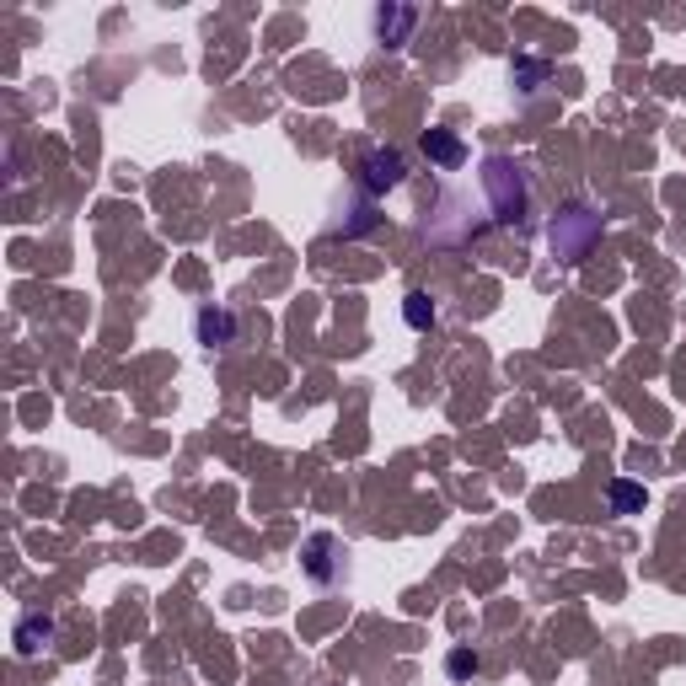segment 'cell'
<instances>
[{
	"label": "cell",
	"mask_w": 686,
	"mask_h": 686,
	"mask_svg": "<svg viewBox=\"0 0 686 686\" xmlns=\"http://www.w3.org/2000/svg\"><path fill=\"white\" fill-rule=\"evenodd\" d=\"M413 21H419V11H376V32H381V43H402V38L413 32Z\"/></svg>",
	"instance_id": "obj_4"
},
{
	"label": "cell",
	"mask_w": 686,
	"mask_h": 686,
	"mask_svg": "<svg viewBox=\"0 0 686 686\" xmlns=\"http://www.w3.org/2000/svg\"><path fill=\"white\" fill-rule=\"evenodd\" d=\"M231 333H236V322H231V311H199V338H204V343H215V338L225 343Z\"/></svg>",
	"instance_id": "obj_6"
},
{
	"label": "cell",
	"mask_w": 686,
	"mask_h": 686,
	"mask_svg": "<svg viewBox=\"0 0 686 686\" xmlns=\"http://www.w3.org/2000/svg\"><path fill=\"white\" fill-rule=\"evenodd\" d=\"M402 172H408V161H402L397 150H370V156H365V182H370L376 193H381V188H397Z\"/></svg>",
	"instance_id": "obj_3"
},
{
	"label": "cell",
	"mask_w": 686,
	"mask_h": 686,
	"mask_svg": "<svg viewBox=\"0 0 686 686\" xmlns=\"http://www.w3.org/2000/svg\"><path fill=\"white\" fill-rule=\"evenodd\" d=\"M483 193H488V209L499 215V220H510V225H521V215H526V172L515 166V161H504V156H488L483 161Z\"/></svg>",
	"instance_id": "obj_1"
},
{
	"label": "cell",
	"mask_w": 686,
	"mask_h": 686,
	"mask_svg": "<svg viewBox=\"0 0 686 686\" xmlns=\"http://www.w3.org/2000/svg\"><path fill=\"white\" fill-rule=\"evenodd\" d=\"M612 499H617V510H622V515H628V510H639V504H644V494H639V488H633V483H617V488H612Z\"/></svg>",
	"instance_id": "obj_9"
},
{
	"label": "cell",
	"mask_w": 686,
	"mask_h": 686,
	"mask_svg": "<svg viewBox=\"0 0 686 686\" xmlns=\"http://www.w3.org/2000/svg\"><path fill=\"white\" fill-rule=\"evenodd\" d=\"M38 639H48V622H21V628H16V649H21V655H32Z\"/></svg>",
	"instance_id": "obj_7"
},
{
	"label": "cell",
	"mask_w": 686,
	"mask_h": 686,
	"mask_svg": "<svg viewBox=\"0 0 686 686\" xmlns=\"http://www.w3.org/2000/svg\"><path fill=\"white\" fill-rule=\"evenodd\" d=\"M408 322L413 327H429L435 322V306H424V295H408Z\"/></svg>",
	"instance_id": "obj_8"
},
{
	"label": "cell",
	"mask_w": 686,
	"mask_h": 686,
	"mask_svg": "<svg viewBox=\"0 0 686 686\" xmlns=\"http://www.w3.org/2000/svg\"><path fill=\"white\" fill-rule=\"evenodd\" d=\"M596 236H601V220H596L590 209H569V215L553 220V247H558V258H569V263H580Z\"/></svg>",
	"instance_id": "obj_2"
},
{
	"label": "cell",
	"mask_w": 686,
	"mask_h": 686,
	"mask_svg": "<svg viewBox=\"0 0 686 686\" xmlns=\"http://www.w3.org/2000/svg\"><path fill=\"white\" fill-rule=\"evenodd\" d=\"M424 150H429L440 166H456V161H462V140H456V134H445V129H435V134L424 140Z\"/></svg>",
	"instance_id": "obj_5"
}]
</instances>
